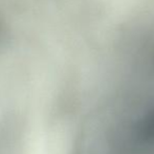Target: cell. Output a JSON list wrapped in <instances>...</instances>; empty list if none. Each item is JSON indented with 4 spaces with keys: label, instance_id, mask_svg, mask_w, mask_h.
Segmentation results:
<instances>
[{
    "label": "cell",
    "instance_id": "6da1fadb",
    "mask_svg": "<svg viewBox=\"0 0 154 154\" xmlns=\"http://www.w3.org/2000/svg\"><path fill=\"white\" fill-rule=\"evenodd\" d=\"M149 57H150L152 64L154 65V40L150 43V46H149Z\"/></svg>",
    "mask_w": 154,
    "mask_h": 154
},
{
    "label": "cell",
    "instance_id": "7a4b0ae2",
    "mask_svg": "<svg viewBox=\"0 0 154 154\" xmlns=\"http://www.w3.org/2000/svg\"><path fill=\"white\" fill-rule=\"evenodd\" d=\"M0 34H1V26H0Z\"/></svg>",
    "mask_w": 154,
    "mask_h": 154
}]
</instances>
